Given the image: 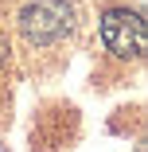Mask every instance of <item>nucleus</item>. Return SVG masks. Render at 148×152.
<instances>
[{
	"label": "nucleus",
	"instance_id": "1",
	"mask_svg": "<svg viewBox=\"0 0 148 152\" xmlns=\"http://www.w3.org/2000/svg\"><path fill=\"white\" fill-rule=\"evenodd\" d=\"M70 23H74V8L66 0H35V4H27L20 12V31L35 47L55 43L63 31H70Z\"/></svg>",
	"mask_w": 148,
	"mask_h": 152
},
{
	"label": "nucleus",
	"instance_id": "2",
	"mask_svg": "<svg viewBox=\"0 0 148 152\" xmlns=\"http://www.w3.org/2000/svg\"><path fill=\"white\" fill-rule=\"evenodd\" d=\"M101 39H105V47H109L117 58H140V55H144V43H148L140 12L105 8V16H101Z\"/></svg>",
	"mask_w": 148,
	"mask_h": 152
},
{
	"label": "nucleus",
	"instance_id": "3",
	"mask_svg": "<svg viewBox=\"0 0 148 152\" xmlns=\"http://www.w3.org/2000/svg\"><path fill=\"white\" fill-rule=\"evenodd\" d=\"M4 58H8V39L0 35V66H4Z\"/></svg>",
	"mask_w": 148,
	"mask_h": 152
}]
</instances>
